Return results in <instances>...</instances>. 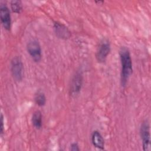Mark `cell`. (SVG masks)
Here are the masks:
<instances>
[{"instance_id": "cell-1", "label": "cell", "mask_w": 151, "mask_h": 151, "mask_svg": "<svg viewBox=\"0 0 151 151\" xmlns=\"http://www.w3.org/2000/svg\"><path fill=\"white\" fill-rule=\"evenodd\" d=\"M119 55L121 64V84L124 86L133 73L132 61L130 51L126 47L120 48Z\"/></svg>"}, {"instance_id": "cell-2", "label": "cell", "mask_w": 151, "mask_h": 151, "mask_svg": "<svg viewBox=\"0 0 151 151\" xmlns=\"http://www.w3.org/2000/svg\"><path fill=\"white\" fill-rule=\"evenodd\" d=\"M139 132L143 150L150 151L151 150L150 126L149 122L147 120L142 122L140 127Z\"/></svg>"}, {"instance_id": "cell-3", "label": "cell", "mask_w": 151, "mask_h": 151, "mask_svg": "<svg viewBox=\"0 0 151 151\" xmlns=\"http://www.w3.org/2000/svg\"><path fill=\"white\" fill-rule=\"evenodd\" d=\"M27 50L34 62H39L42 58V50L38 40L33 39L27 44Z\"/></svg>"}, {"instance_id": "cell-4", "label": "cell", "mask_w": 151, "mask_h": 151, "mask_svg": "<svg viewBox=\"0 0 151 151\" xmlns=\"http://www.w3.org/2000/svg\"><path fill=\"white\" fill-rule=\"evenodd\" d=\"M11 71L15 80L19 81L22 79L24 67L22 60L19 57H15L11 60Z\"/></svg>"}, {"instance_id": "cell-5", "label": "cell", "mask_w": 151, "mask_h": 151, "mask_svg": "<svg viewBox=\"0 0 151 151\" xmlns=\"http://www.w3.org/2000/svg\"><path fill=\"white\" fill-rule=\"evenodd\" d=\"M110 52V44L108 40H103L97 50L96 57L99 63H104Z\"/></svg>"}, {"instance_id": "cell-6", "label": "cell", "mask_w": 151, "mask_h": 151, "mask_svg": "<svg viewBox=\"0 0 151 151\" xmlns=\"http://www.w3.org/2000/svg\"><path fill=\"white\" fill-rule=\"evenodd\" d=\"M0 17L4 28L6 30L9 31L11 27V18L9 9L6 4H1Z\"/></svg>"}, {"instance_id": "cell-7", "label": "cell", "mask_w": 151, "mask_h": 151, "mask_svg": "<svg viewBox=\"0 0 151 151\" xmlns=\"http://www.w3.org/2000/svg\"><path fill=\"white\" fill-rule=\"evenodd\" d=\"M83 84V77L80 73H77L73 77L71 85L70 93L72 95H76L79 93Z\"/></svg>"}, {"instance_id": "cell-8", "label": "cell", "mask_w": 151, "mask_h": 151, "mask_svg": "<svg viewBox=\"0 0 151 151\" xmlns=\"http://www.w3.org/2000/svg\"><path fill=\"white\" fill-rule=\"evenodd\" d=\"M54 29L56 35L61 39H68L71 36V32L64 24L58 22H54Z\"/></svg>"}, {"instance_id": "cell-9", "label": "cell", "mask_w": 151, "mask_h": 151, "mask_svg": "<svg viewBox=\"0 0 151 151\" xmlns=\"http://www.w3.org/2000/svg\"><path fill=\"white\" fill-rule=\"evenodd\" d=\"M91 142L95 147L103 150L104 147V140L101 133L97 131L94 130L91 136Z\"/></svg>"}, {"instance_id": "cell-10", "label": "cell", "mask_w": 151, "mask_h": 151, "mask_svg": "<svg viewBox=\"0 0 151 151\" xmlns=\"http://www.w3.org/2000/svg\"><path fill=\"white\" fill-rule=\"evenodd\" d=\"M42 113L40 110H36L32 115L31 122L33 126L37 129H40L42 127Z\"/></svg>"}, {"instance_id": "cell-11", "label": "cell", "mask_w": 151, "mask_h": 151, "mask_svg": "<svg viewBox=\"0 0 151 151\" xmlns=\"http://www.w3.org/2000/svg\"><path fill=\"white\" fill-rule=\"evenodd\" d=\"M34 101L35 103L39 106H44L46 103V97L45 94L41 91H37L34 96Z\"/></svg>"}, {"instance_id": "cell-12", "label": "cell", "mask_w": 151, "mask_h": 151, "mask_svg": "<svg viewBox=\"0 0 151 151\" xmlns=\"http://www.w3.org/2000/svg\"><path fill=\"white\" fill-rule=\"evenodd\" d=\"M10 5L12 12L16 14H19L22 10V4L20 1H12L10 2Z\"/></svg>"}, {"instance_id": "cell-13", "label": "cell", "mask_w": 151, "mask_h": 151, "mask_svg": "<svg viewBox=\"0 0 151 151\" xmlns=\"http://www.w3.org/2000/svg\"><path fill=\"white\" fill-rule=\"evenodd\" d=\"M70 149L72 151H78V150H80L79 146L77 143H73L70 145Z\"/></svg>"}, {"instance_id": "cell-14", "label": "cell", "mask_w": 151, "mask_h": 151, "mask_svg": "<svg viewBox=\"0 0 151 151\" xmlns=\"http://www.w3.org/2000/svg\"><path fill=\"white\" fill-rule=\"evenodd\" d=\"M1 134H2L3 132H4V118H3V116L1 114Z\"/></svg>"}]
</instances>
